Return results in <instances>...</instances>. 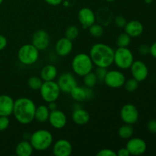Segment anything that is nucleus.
<instances>
[{
    "instance_id": "9",
    "label": "nucleus",
    "mask_w": 156,
    "mask_h": 156,
    "mask_svg": "<svg viewBox=\"0 0 156 156\" xmlns=\"http://www.w3.org/2000/svg\"><path fill=\"white\" fill-rule=\"evenodd\" d=\"M120 118L124 123L133 125L139 120V111L133 104H126L120 109Z\"/></svg>"
},
{
    "instance_id": "29",
    "label": "nucleus",
    "mask_w": 156,
    "mask_h": 156,
    "mask_svg": "<svg viewBox=\"0 0 156 156\" xmlns=\"http://www.w3.org/2000/svg\"><path fill=\"white\" fill-rule=\"evenodd\" d=\"M43 82H44V81L39 76H31L28 79L27 85L30 89L37 91V90H40Z\"/></svg>"
},
{
    "instance_id": "18",
    "label": "nucleus",
    "mask_w": 156,
    "mask_h": 156,
    "mask_svg": "<svg viewBox=\"0 0 156 156\" xmlns=\"http://www.w3.org/2000/svg\"><path fill=\"white\" fill-rule=\"evenodd\" d=\"M73 49V41L66 37L60 38L55 44V52L59 56H66L72 53Z\"/></svg>"
},
{
    "instance_id": "33",
    "label": "nucleus",
    "mask_w": 156,
    "mask_h": 156,
    "mask_svg": "<svg viewBox=\"0 0 156 156\" xmlns=\"http://www.w3.org/2000/svg\"><path fill=\"white\" fill-rule=\"evenodd\" d=\"M10 124V120L9 117L0 116V131H4L8 129Z\"/></svg>"
},
{
    "instance_id": "34",
    "label": "nucleus",
    "mask_w": 156,
    "mask_h": 156,
    "mask_svg": "<svg viewBox=\"0 0 156 156\" xmlns=\"http://www.w3.org/2000/svg\"><path fill=\"white\" fill-rule=\"evenodd\" d=\"M114 23H115V24L118 27H120V28H124L126 23H127V21H126V18H125L123 16L118 15V16H117L115 18H114Z\"/></svg>"
},
{
    "instance_id": "36",
    "label": "nucleus",
    "mask_w": 156,
    "mask_h": 156,
    "mask_svg": "<svg viewBox=\"0 0 156 156\" xmlns=\"http://www.w3.org/2000/svg\"><path fill=\"white\" fill-rule=\"evenodd\" d=\"M147 129L151 133L156 134V120H151L148 122Z\"/></svg>"
},
{
    "instance_id": "8",
    "label": "nucleus",
    "mask_w": 156,
    "mask_h": 156,
    "mask_svg": "<svg viewBox=\"0 0 156 156\" xmlns=\"http://www.w3.org/2000/svg\"><path fill=\"white\" fill-rule=\"evenodd\" d=\"M126 79L125 75L119 70H110L105 76L104 82L111 88H119L124 85Z\"/></svg>"
},
{
    "instance_id": "35",
    "label": "nucleus",
    "mask_w": 156,
    "mask_h": 156,
    "mask_svg": "<svg viewBox=\"0 0 156 156\" xmlns=\"http://www.w3.org/2000/svg\"><path fill=\"white\" fill-rule=\"evenodd\" d=\"M97 156H117V152L111 149H102L96 154Z\"/></svg>"
},
{
    "instance_id": "43",
    "label": "nucleus",
    "mask_w": 156,
    "mask_h": 156,
    "mask_svg": "<svg viewBox=\"0 0 156 156\" xmlns=\"http://www.w3.org/2000/svg\"><path fill=\"white\" fill-rule=\"evenodd\" d=\"M144 1L146 4H152L154 0H144Z\"/></svg>"
},
{
    "instance_id": "2",
    "label": "nucleus",
    "mask_w": 156,
    "mask_h": 156,
    "mask_svg": "<svg viewBox=\"0 0 156 156\" xmlns=\"http://www.w3.org/2000/svg\"><path fill=\"white\" fill-rule=\"evenodd\" d=\"M89 56L97 67L108 69L114 64V50L108 44H94L90 49Z\"/></svg>"
},
{
    "instance_id": "14",
    "label": "nucleus",
    "mask_w": 156,
    "mask_h": 156,
    "mask_svg": "<svg viewBox=\"0 0 156 156\" xmlns=\"http://www.w3.org/2000/svg\"><path fill=\"white\" fill-rule=\"evenodd\" d=\"M78 19L82 28L88 29L96 21L95 13L89 8H82L78 12Z\"/></svg>"
},
{
    "instance_id": "30",
    "label": "nucleus",
    "mask_w": 156,
    "mask_h": 156,
    "mask_svg": "<svg viewBox=\"0 0 156 156\" xmlns=\"http://www.w3.org/2000/svg\"><path fill=\"white\" fill-rule=\"evenodd\" d=\"M79 30L77 26L76 25H70L66 29L65 37L70 41H74L79 37Z\"/></svg>"
},
{
    "instance_id": "27",
    "label": "nucleus",
    "mask_w": 156,
    "mask_h": 156,
    "mask_svg": "<svg viewBox=\"0 0 156 156\" xmlns=\"http://www.w3.org/2000/svg\"><path fill=\"white\" fill-rule=\"evenodd\" d=\"M131 37L128 35L126 32L120 34L117 38L116 44L118 47H128L131 43Z\"/></svg>"
},
{
    "instance_id": "38",
    "label": "nucleus",
    "mask_w": 156,
    "mask_h": 156,
    "mask_svg": "<svg viewBox=\"0 0 156 156\" xmlns=\"http://www.w3.org/2000/svg\"><path fill=\"white\" fill-rule=\"evenodd\" d=\"M7 44L8 41L5 37L3 36L2 34H0V51L5 48Z\"/></svg>"
},
{
    "instance_id": "37",
    "label": "nucleus",
    "mask_w": 156,
    "mask_h": 156,
    "mask_svg": "<svg viewBox=\"0 0 156 156\" xmlns=\"http://www.w3.org/2000/svg\"><path fill=\"white\" fill-rule=\"evenodd\" d=\"M139 53L141 55H143V56H146V55H148L149 53V51H150V47L149 46L146 45V44H143V45L140 46L139 47Z\"/></svg>"
},
{
    "instance_id": "22",
    "label": "nucleus",
    "mask_w": 156,
    "mask_h": 156,
    "mask_svg": "<svg viewBox=\"0 0 156 156\" xmlns=\"http://www.w3.org/2000/svg\"><path fill=\"white\" fill-rule=\"evenodd\" d=\"M58 75V70L53 64H48L42 68L40 74V77L44 82L54 81Z\"/></svg>"
},
{
    "instance_id": "10",
    "label": "nucleus",
    "mask_w": 156,
    "mask_h": 156,
    "mask_svg": "<svg viewBox=\"0 0 156 156\" xmlns=\"http://www.w3.org/2000/svg\"><path fill=\"white\" fill-rule=\"evenodd\" d=\"M56 82L60 91L65 93H70L73 88L78 85L76 77L70 73H64L61 74Z\"/></svg>"
},
{
    "instance_id": "19",
    "label": "nucleus",
    "mask_w": 156,
    "mask_h": 156,
    "mask_svg": "<svg viewBox=\"0 0 156 156\" xmlns=\"http://www.w3.org/2000/svg\"><path fill=\"white\" fill-rule=\"evenodd\" d=\"M15 101L8 94L0 95V116L9 117L13 114Z\"/></svg>"
},
{
    "instance_id": "31",
    "label": "nucleus",
    "mask_w": 156,
    "mask_h": 156,
    "mask_svg": "<svg viewBox=\"0 0 156 156\" xmlns=\"http://www.w3.org/2000/svg\"><path fill=\"white\" fill-rule=\"evenodd\" d=\"M124 88L129 92H133L138 88L139 87V82L135 79L134 78L129 79L128 80H126L124 83Z\"/></svg>"
},
{
    "instance_id": "3",
    "label": "nucleus",
    "mask_w": 156,
    "mask_h": 156,
    "mask_svg": "<svg viewBox=\"0 0 156 156\" xmlns=\"http://www.w3.org/2000/svg\"><path fill=\"white\" fill-rule=\"evenodd\" d=\"M29 141L31 143L34 149L37 151H45L53 144V136L51 133L45 129L34 131L30 136Z\"/></svg>"
},
{
    "instance_id": "23",
    "label": "nucleus",
    "mask_w": 156,
    "mask_h": 156,
    "mask_svg": "<svg viewBox=\"0 0 156 156\" xmlns=\"http://www.w3.org/2000/svg\"><path fill=\"white\" fill-rule=\"evenodd\" d=\"M34 148L30 141L22 140L16 146L15 153L18 156H30L33 153Z\"/></svg>"
},
{
    "instance_id": "41",
    "label": "nucleus",
    "mask_w": 156,
    "mask_h": 156,
    "mask_svg": "<svg viewBox=\"0 0 156 156\" xmlns=\"http://www.w3.org/2000/svg\"><path fill=\"white\" fill-rule=\"evenodd\" d=\"M149 47H150V51H149V53L152 55V56H153L154 58H155L156 59V41L155 43H153V44H152Z\"/></svg>"
},
{
    "instance_id": "12",
    "label": "nucleus",
    "mask_w": 156,
    "mask_h": 156,
    "mask_svg": "<svg viewBox=\"0 0 156 156\" xmlns=\"http://www.w3.org/2000/svg\"><path fill=\"white\" fill-rule=\"evenodd\" d=\"M126 148L129 151L130 155H141L146 152L147 149V145L143 139L138 138V137H135V138L131 137L126 143Z\"/></svg>"
},
{
    "instance_id": "25",
    "label": "nucleus",
    "mask_w": 156,
    "mask_h": 156,
    "mask_svg": "<svg viewBox=\"0 0 156 156\" xmlns=\"http://www.w3.org/2000/svg\"><path fill=\"white\" fill-rule=\"evenodd\" d=\"M134 133V129L132 125L125 123L118 129V135L123 140H129Z\"/></svg>"
},
{
    "instance_id": "17",
    "label": "nucleus",
    "mask_w": 156,
    "mask_h": 156,
    "mask_svg": "<svg viewBox=\"0 0 156 156\" xmlns=\"http://www.w3.org/2000/svg\"><path fill=\"white\" fill-rule=\"evenodd\" d=\"M73 152L71 143L65 139L57 140L53 146V153L55 156H69Z\"/></svg>"
},
{
    "instance_id": "16",
    "label": "nucleus",
    "mask_w": 156,
    "mask_h": 156,
    "mask_svg": "<svg viewBox=\"0 0 156 156\" xmlns=\"http://www.w3.org/2000/svg\"><path fill=\"white\" fill-rule=\"evenodd\" d=\"M69 94H71L73 100L77 102H82L91 99L94 95V92L91 88L79 86L78 85L73 88Z\"/></svg>"
},
{
    "instance_id": "6",
    "label": "nucleus",
    "mask_w": 156,
    "mask_h": 156,
    "mask_svg": "<svg viewBox=\"0 0 156 156\" xmlns=\"http://www.w3.org/2000/svg\"><path fill=\"white\" fill-rule=\"evenodd\" d=\"M133 61V54L128 47H117L114 50V63L120 69H129Z\"/></svg>"
},
{
    "instance_id": "15",
    "label": "nucleus",
    "mask_w": 156,
    "mask_h": 156,
    "mask_svg": "<svg viewBox=\"0 0 156 156\" xmlns=\"http://www.w3.org/2000/svg\"><path fill=\"white\" fill-rule=\"evenodd\" d=\"M48 121L52 127L56 129H60L65 127L66 125L67 117L63 111L56 109L50 111Z\"/></svg>"
},
{
    "instance_id": "39",
    "label": "nucleus",
    "mask_w": 156,
    "mask_h": 156,
    "mask_svg": "<svg viewBox=\"0 0 156 156\" xmlns=\"http://www.w3.org/2000/svg\"><path fill=\"white\" fill-rule=\"evenodd\" d=\"M130 155L129 151L127 150L126 147L125 148H121V149H119L117 152V156H129Z\"/></svg>"
},
{
    "instance_id": "32",
    "label": "nucleus",
    "mask_w": 156,
    "mask_h": 156,
    "mask_svg": "<svg viewBox=\"0 0 156 156\" xmlns=\"http://www.w3.org/2000/svg\"><path fill=\"white\" fill-rule=\"evenodd\" d=\"M107 73H108V70H107L106 68L97 67V69L95 70L94 73L97 76L98 81V82H104V79H105Z\"/></svg>"
},
{
    "instance_id": "4",
    "label": "nucleus",
    "mask_w": 156,
    "mask_h": 156,
    "mask_svg": "<svg viewBox=\"0 0 156 156\" xmlns=\"http://www.w3.org/2000/svg\"><path fill=\"white\" fill-rule=\"evenodd\" d=\"M94 64L89 54L79 53L73 57L72 60V69L78 76L83 77L85 75L92 72Z\"/></svg>"
},
{
    "instance_id": "24",
    "label": "nucleus",
    "mask_w": 156,
    "mask_h": 156,
    "mask_svg": "<svg viewBox=\"0 0 156 156\" xmlns=\"http://www.w3.org/2000/svg\"><path fill=\"white\" fill-rule=\"evenodd\" d=\"M50 113V111L49 110L47 105H39L36 108L34 120H36L39 123H45V122L48 121Z\"/></svg>"
},
{
    "instance_id": "1",
    "label": "nucleus",
    "mask_w": 156,
    "mask_h": 156,
    "mask_svg": "<svg viewBox=\"0 0 156 156\" xmlns=\"http://www.w3.org/2000/svg\"><path fill=\"white\" fill-rule=\"evenodd\" d=\"M36 105L28 98H20L15 101L13 115L21 124L27 125L34 120Z\"/></svg>"
},
{
    "instance_id": "26",
    "label": "nucleus",
    "mask_w": 156,
    "mask_h": 156,
    "mask_svg": "<svg viewBox=\"0 0 156 156\" xmlns=\"http://www.w3.org/2000/svg\"><path fill=\"white\" fill-rule=\"evenodd\" d=\"M98 82V81L97 76H96L95 73H93V72H91V73H88L83 76L84 85L87 88H92L93 87L95 86Z\"/></svg>"
},
{
    "instance_id": "7",
    "label": "nucleus",
    "mask_w": 156,
    "mask_h": 156,
    "mask_svg": "<svg viewBox=\"0 0 156 156\" xmlns=\"http://www.w3.org/2000/svg\"><path fill=\"white\" fill-rule=\"evenodd\" d=\"M60 92L61 91L57 82L54 81L44 82L40 88L41 98L47 103L56 101L59 98Z\"/></svg>"
},
{
    "instance_id": "5",
    "label": "nucleus",
    "mask_w": 156,
    "mask_h": 156,
    "mask_svg": "<svg viewBox=\"0 0 156 156\" xmlns=\"http://www.w3.org/2000/svg\"><path fill=\"white\" fill-rule=\"evenodd\" d=\"M39 52L40 50L32 44H24L18 50V59L23 65H33L39 59Z\"/></svg>"
},
{
    "instance_id": "42",
    "label": "nucleus",
    "mask_w": 156,
    "mask_h": 156,
    "mask_svg": "<svg viewBox=\"0 0 156 156\" xmlns=\"http://www.w3.org/2000/svg\"><path fill=\"white\" fill-rule=\"evenodd\" d=\"M48 105H47V107H48L49 110H50V111H54V110H56L57 109V105H56V101H52V102H49Z\"/></svg>"
},
{
    "instance_id": "20",
    "label": "nucleus",
    "mask_w": 156,
    "mask_h": 156,
    "mask_svg": "<svg viewBox=\"0 0 156 156\" xmlns=\"http://www.w3.org/2000/svg\"><path fill=\"white\" fill-rule=\"evenodd\" d=\"M144 27L143 24L137 20H132L127 21L124 27V30L131 37H137L143 34Z\"/></svg>"
},
{
    "instance_id": "13",
    "label": "nucleus",
    "mask_w": 156,
    "mask_h": 156,
    "mask_svg": "<svg viewBox=\"0 0 156 156\" xmlns=\"http://www.w3.org/2000/svg\"><path fill=\"white\" fill-rule=\"evenodd\" d=\"M50 35L46 30H38L32 35V43L39 50H45L50 46Z\"/></svg>"
},
{
    "instance_id": "28",
    "label": "nucleus",
    "mask_w": 156,
    "mask_h": 156,
    "mask_svg": "<svg viewBox=\"0 0 156 156\" xmlns=\"http://www.w3.org/2000/svg\"><path fill=\"white\" fill-rule=\"evenodd\" d=\"M90 34L94 37H100L104 34V27L98 23H94L92 25L88 27Z\"/></svg>"
},
{
    "instance_id": "21",
    "label": "nucleus",
    "mask_w": 156,
    "mask_h": 156,
    "mask_svg": "<svg viewBox=\"0 0 156 156\" xmlns=\"http://www.w3.org/2000/svg\"><path fill=\"white\" fill-rule=\"evenodd\" d=\"M72 119L76 124L83 126L89 122L90 114L83 108H76L72 114Z\"/></svg>"
},
{
    "instance_id": "11",
    "label": "nucleus",
    "mask_w": 156,
    "mask_h": 156,
    "mask_svg": "<svg viewBox=\"0 0 156 156\" xmlns=\"http://www.w3.org/2000/svg\"><path fill=\"white\" fill-rule=\"evenodd\" d=\"M129 69L133 78L136 79L139 82L146 80L149 76V69L147 66L141 60L133 61Z\"/></svg>"
},
{
    "instance_id": "45",
    "label": "nucleus",
    "mask_w": 156,
    "mask_h": 156,
    "mask_svg": "<svg viewBox=\"0 0 156 156\" xmlns=\"http://www.w3.org/2000/svg\"><path fill=\"white\" fill-rule=\"evenodd\" d=\"M3 1H4V0H0V5H2V3L3 2Z\"/></svg>"
},
{
    "instance_id": "44",
    "label": "nucleus",
    "mask_w": 156,
    "mask_h": 156,
    "mask_svg": "<svg viewBox=\"0 0 156 156\" xmlns=\"http://www.w3.org/2000/svg\"><path fill=\"white\" fill-rule=\"evenodd\" d=\"M105 1H107L108 2H114L115 0H105Z\"/></svg>"
},
{
    "instance_id": "40",
    "label": "nucleus",
    "mask_w": 156,
    "mask_h": 156,
    "mask_svg": "<svg viewBox=\"0 0 156 156\" xmlns=\"http://www.w3.org/2000/svg\"><path fill=\"white\" fill-rule=\"evenodd\" d=\"M48 5L52 6H57L62 4L63 0H44Z\"/></svg>"
}]
</instances>
